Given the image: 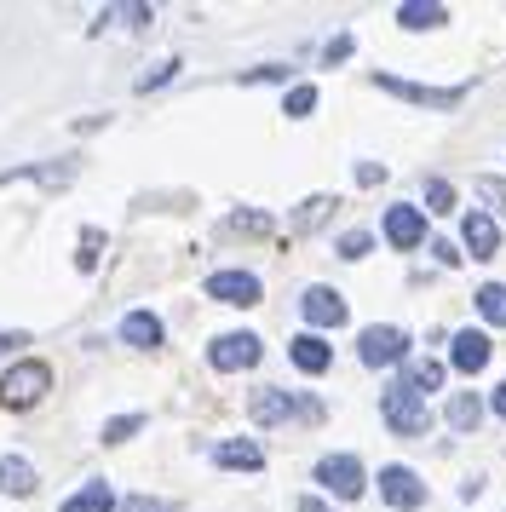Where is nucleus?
<instances>
[{"instance_id": "nucleus-26", "label": "nucleus", "mask_w": 506, "mask_h": 512, "mask_svg": "<svg viewBox=\"0 0 506 512\" xmlns=\"http://www.w3.org/2000/svg\"><path fill=\"white\" fill-rule=\"evenodd\" d=\"M173 75H179V58H161V64H156L150 75H138V93H150V87H167Z\"/></svg>"}, {"instance_id": "nucleus-16", "label": "nucleus", "mask_w": 506, "mask_h": 512, "mask_svg": "<svg viewBox=\"0 0 506 512\" xmlns=\"http://www.w3.org/2000/svg\"><path fill=\"white\" fill-rule=\"evenodd\" d=\"M121 340L138 351H156L161 346V317H150V311H127L121 317Z\"/></svg>"}, {"instance_id": "nucleus-1", "label": "nucleus", "mask_w": 506, "mask_h": 512, "mask_svg": "<svg viewBox=\"0 0 506 512\" xmlns=\"http://www.w3.org/2000/svg\"><path fill=\"white\" fill-rule=\"evenodd\" d=\"M46 386H52V369L29 357V363L0 374V403H6V409H35V403L46 397Z\"/></svg>"}, {"instance_id": "nucleus-17", "label": "nucleus", "mask_w": 506, "mask_h": 512, "mask_svg": "<svg viewBox=\"0 0 506 512\" xmlns=\"http://www.w3.org/2000/svg\"><path fill=\"white\" fill-rule=\"evenodd\" d=\"M58 512H115V495H110V484H104V478H92V484H81Z\"/></svg>"}, {"instance_id": "nucleus-24", "label": "nucleus", "mask_w": 506, "mask_h": 512, "mask_svg": "<svg viewBox=\"0 0 506 512\" xmlns=\"http://www.w3.org/2000/svg\"><path fill=\"white\" fill-rule=\"evenodd\" d=\"M311 110H317V87H294L288 104H282V116H294V121H305Z\"/></svg>"}, {"instance_id": "nucleus-9", "label": "nucleus", "mask_w": 506, "mask_h": 512, "mask_svg": "<svg viewBox=\"0 0 506 512\" xmlns=\"http://www.w3.org/2000/svg\"><path fill=\"white\" fill-rule=\"evenodd\" d=\"M259 277L253 271H213L207 277V300H219V305H259Z\"/></svg>"}, {"instance_id": "nucleus-15", "label": "nucleus", "mask_w": 506, "mask_h": 512, "mask_svg": "<svg viewBox=\"0 0 506 512\" xmlns=\"http://www.w3.org/2000/svg\"><path fill=\"white\" fill-rule=\"evenodd\" d=\"M288 357H294V369H305V374H328V363H334V351H328L322 334H299L294 346H288Z\"/></svg>"}, {"instance_id": "nucleus-25", "label": "nucleus", "mask_w": 506, "mask_h": 512, "mask_svg": "<svg viewBox=\"0 0 506 512\" xmlns=\"http://www.w3.org/2000/svg\"><path fill=\"white\" fill-rule=\"evenodd\" d=\"M426 202H432V213H449L455 208V185L449 179H426Z\"/></svg>"}, {"instance_id": "nucleus-11", "label": "nucleus", "mask_w": 506, "mask_h": 512, "mask_svg": "<svg viewBox=\"0 0 506 512\" xmlns=\"http://www.w3.org/2000/svg\"><path fill=\"white\" fill-rule=\"evenodd\" d=\"M299 311H305V323H311V328H340L345 317H351V311H345V300L334 294V288H305Z\"/></svg>"}, {"instance_id": "nucleus-5", "label": "nucleus", "mask_w": 506, "mask_h": 512, "mask_svg": "<svg viewBox=\"0 0 506 512\" xmlns=\"http://www.w3.org/2000/svg\"><path fill=\"white\" fill-rule=\"evenodd\" d=\"M265 357V340L259 334H219L213 346H207V363L219 374H236V369H253Z\"/></svg>"}, {"instance_id": "nucleus-14", "label": "nucleus", "mask_w": 506, "mask_h": 512, "mask_svg": "<svg viewBox=\"0 0 506 512\" xmlns=\"http://www.w3.org/2000/svg\"><path fill=\"white\" fill-rule=\"evenodd\" d=\"M213 461L230 466V472H259V466H265V449H259L253 438H230V443L213 449Z\"/></svg>"}, {"instance_id": "nucleus-4", "label": "nucleus", "mask_w": 506, "mask_h": 512, "mask_svg": "<svg viewBox=\"0 0 506 512\" xmlns=\"http://www.w3.org/2000/svg\"><path fill=\"white\" fill-rule=\"evenodd\" d=\"M311 478H317L322 489L345 495V501H357V495L368 489V472H363V461H357V455H322Z\"/></svg>"}, {"instance_id": "nucleus-18", "label": "nucleus", "mask_w": 506, "mask_h": 512, "mask_svg": "<svg viewBox=\"0 0 506 512\" xmlns=\"http://www.w3.org/2000/svg\"><path fill=\"white\" fill-rule=\"evenodd\" d=\"M0 495H35V466L23 461V455L0 461Z\"/></svg>"}, {"instance_id": "nucleus-27", "label": "nucleus", "mask_w": 506, "mask_h": 512, "mask_svg": "<svg viewBox=\"0 0 506 512\" xmlns=\"http://www.w3.org/2000/svg\"><path fill=\"white\" fill-rule=\"evenodd\" d=\"M98 248H104V231H81V254H75V265H81V271H92V265H98Z\"/></svg>"}, {"instance_id": "nucleus-22", "label": "nucleus", "mask_w": 506, "mask_h": 512, "mask_svg": "<svg viewBox=\"0 0 506 512\" xmlns=\"http://www.w3.org/2000/svg\"><path fill=\"white\" fill-rule=\"evenodd\" d=\"M478 317L483 323H506V282H489V288H478Z\"/></svg>"}, {"instance_id": "nucleus-21", "label": "nucleus", "mask_w": 506, "mask_h": 512, "mask_svg": "<svg viewBox=\"0 0 506 512\" xmlns=\"http://www.w3.org/2000/svg\"><path fill=\"white\" fill-rule=\"evenodd\" d=\"M478 415H483V403L472 392H455L449 397V426H455V432H472V426H478Z\"/></svg>"}, {"instance_id": "nucleus-10", "label": "nucleus", "mask_w": 506, "mask_h": 512, "mask_svg": "<svg viewBox=\"0 0 506 512\" xmlns=\"http://www.w3.org/2000/svg\"><path fill=\"white\" fill-rule=\"evenodd\" d=\"M386 242L397 248V254L420 248V242H426V219H420V208H409V202L386 208Z\"/></svg>"}, {"instance_id": "nucleus-28", "label": "nucleus", "mask_w": 506, "mask_h": 512, "mask_svg": "<svg viewBox=\"0 0 506 512\" xmlns=\"http://www.w3.org/2000/svg\"><path fill=\"white\" fill-rule=\"evenodd\" d=\"M138 426H144V415H115L110 426H104V443H127Z\"/></svg>"}, {"instance_id": "nucleus-2", "label": "nucleus", "mask_w": 506, "mask_h": 512, "mask_svg": "<svg viewBox=\"0 0 506 512\" xmlns=\"http://www.w3.org/2000/svg\"><path fill=\"white\" fill-rule=\"evenodd\" d=\"M357 357H363L368 369H391V363H403V357H409V334H403V328L374 323V328L357 334Z\"/></svg>"}, {"instance_id": "nucleus-6", "label": "nucleus", "mask_w": 506, "mask_h": 512, "mask_svg": "<svg viewBox=\"0 0 506 512\" xmlns=\"http://www.w3.org/2000/svg\"><path fill=\"white\" fill-rule=\"evenodd\" d=\"M248 415L259 420V426H282V420H305V397L282 392V386H259L248 403Z\"/></svg>"}, {"instance_id": "nucleus-35", "label": "nucleus", "mask_w": 506, "mask_h": 512, "mask_svg": "<svg viewBox=\"0 0 506 512\" xmlns=\"http://www.w3.org/2000/svg\"><path fill=\"white\" fill-rule=\"evenodd\" d=\"M18 346H29V334H18V328H12V334H0V357H6V351H18Z\"/></svg>"}, {"instance_id": "nucleus-23", "label": "nucleus", "mask_w": 506, "mask_h": 512, "mask_svg": "<svg viewBox=\"0 0 506 512\" xmlns=\"http://www.w3.org/2000/svg\"><path fill=\"white\" fill-rule=\"evenodd\" d=\"M334 208H340L334 196H311V202L294 213V231H317V225H328V213H334Z\"/></svg>"}, {"instance_id": "nucleus-29", "label": "nucleus", "mask_w": 506, "mask_h": 512, "mask_svg": "<svg viewBox=\"0 0 506 512\" xmlns=\"http://www.w3.org/2000/svg\"><path fill=\"white\" fill-rule=\"evenodd\" d=\"M374 248V231H345L340 236V259H363Z\"/></svg>"}, {"instance_id": "nucleus-19", "label": "nucleus", "mask_w": 506, "mask_h": 512, "mask_svg": "<svg viewBox=\"0 0 506 512\" xmlns=\"http://www.w3.org/2000/svg\"><path fill=\"white\" fill-rule=\"evenodd\" d=\"M397 386H403V392H414V397L437 392V386H443V363H409V369L397 374Z\"/></svg>"}, {"instance_id": "nucleus-7", "label": "nucleus", "mask_w": 506, "mask_h": 512, "mask_svg": "<svg viewBox=\"0 0 506 512\" xmlns=\"http://www.w3.org/2000/svg\"><path fill=\"white\" fill-rule=\"evenodd\" d=\"M374 87L409 98V104H420V110H455L460 104V87H414V81H397V75H386V70L374 75Z\"/></svg>"}, {"instance_id": "nucleus-32", "label": "nucleus", "mask_w": 506, "mask_h": 512, "mask_svg": "<svg viewBox=\"0 0 506 512\" xmlns=\"http://www.w3.org/2000/svg\"><path fill=\"white\" fill-rule=\"evenodd\" d=\"M432 259H437V265H460L466 254H460V248L449 242V236H437V242H432Z\"/></svg>"}, {"instance_id": "nucleus-13", "label": "nucleus", "mask_w": 506, "mask_h": 512, "mask_svg": "<svg viewBox=\"0 0 506 512\" xmlns=\"http://www.w3.org/2000/svg\"><path fill=\"white\" fill-rule=\"evenodd\" d=\"M449 363H455L460 374H478L483 363H489V340H483L478 328H460L455 340H449Z\"/></svg>"}, {"instance_id": "nucleus-33", "label": "nucleus", "mask_w": 506, "mask_h": 512, "mask_svg": "<svg viewBox=\"0 0 506 512\" xmlns=\"http://www.w3.org/2000/svg\"><path fill=\"white\" fill-rule=\"evenodd\" d=\"M121 512H179V507H167V501H150V495H127V507Z\"/></svg>"}, {"instance_id": "nucleus-3", "label": "nucleus", "mask_w": 506, "mask_h": 512, "mask_svg": "<svg viewBox=\"0 0 506 512\" xmlns=\"http://www.w3.org/2000/svg\"><path fill=\"white\" fill-rule=\"evenodd\" d=\"M380 415H386L391 432H403V438H420L426 426H432V415H426V403L414 392H403V386H386V397H380Z\"/></svg>"}, {"instance_id": "nucleus-38", "label": "nucleus", "mask_w": 506, "mask_h": 512, "mask_svg": "<svg viewBox=\"0 0 506 512\" xmlns=\"http://www.w3.org/2000/svg\"><path fill=\"white\" fill-rule=\"evenodd\" d=\"M299 512H328V507H322L317 495H305V501H299Z\"/></svg>"}, {"instance_id": "nucleus-36", "label": "nucleus", "mask_w": 506, "mask_h": 512, "mask_svg": "<svg viewBox=\"0 0 506 512\" xmlns=\"http://www.w3.org/2000/svg\"><path fill=\"white\" fill-rule=\"evenodd\" d=\"M345 52H351V35H340V41H328V64H340Z\"/></svg>"}, {"instance_id": "nucleus-12", "label": "nucleus", "mask_w": 506, "mask_h": 512, "mask_svg": "<svg viewBox=\"0 0 506 512\" xmlns=\"http://www.w3.org/2000/svg\"><path fill=\"white\" fill-rule=\"evenodd\" d=\"M460 236H466V259H495L501 254V225H495L489 213H466Z\"/></svg>"}, {"instance_id": "nucleus-20", "label": "nucleus", "mask_w": 506, "mask_h": 512, "mask_svg": "<svg viewBox=\"0 0 506 512\" xmlns=\"http://www.w3.org/2000/svg\"><path fill=\"white\" fill-rule=\"evenodd\" d=\"M397 24H403V29H437V24H449V6L409 0V6H397Z\"/></svg>"}, {"instance_id": "nucleus-31", "label": "nucleus", "mask_w": 506, "mask_h": 512, "mask_svg": "<svg viewBox=\"0 0 506 512\" xmlns=\"http://www.w3.org/2000/svg\"><path fill=\"white\" fill-rule=\"evenodd\" d=\"M478 190H483V202H489L495 213H506V185H501V179H489V173H483Z\"/></svg>"}, {"instance_id": "nucleus-34", "label": "nucleus", "mask_w": 506, "mask_h": 512, "mask_svg": "<svg viewBox=\"0 0 506 512\" xmlns=\"http://www.w3.org/2000/svg\"><path fill=\"white\" fill-rule=\"evenodd\" d=\"M357 185H386V167H380V162H363V167H357Z\"/></svg>"}, {"instance_id": "nucleus-30", "label": "nucleus", "mask_w": 506, "mask_h": 512, "mask_svg": "<svg viewBox=\"0 0 506 512\" xmlns=\"http://www.w3.org/2000/svg\"><path fill=\"white\" fill-rule=\"evenodd\" d=\"M225 231H253V236H265V231H271V213H230Z\"/></svg>"}, {"instance_id": "nucleus-37", "label": "nucleus", "mask_w": 506, "mask_h": 512, "mask_svg": "<svg viewBox=\"0 0 506 512\" xmlns=\"http://www.w3.org/2000/svg\"><path fill=\"white\" fill-rule=\"evenodd\" d=\"M489 403H495V415L506 420V386H495V397H489Z\"/></svg>"}, {"instance_id": "nucleus-8", "label": "nucleus", "mask_w": 506, "mask_h": 512, "mask_svg": "<svg viewBox=\"0 0 506 512\" xmlns=\"http://www.w3.org/2000/svg\"><path fill=\"white\" fill-rule=\"evenodd\" d=\"M380 495H386V507H397V512L426 507V484H420V472H409V466H386V472H380Z\"/></svg>"}]
</instances>
